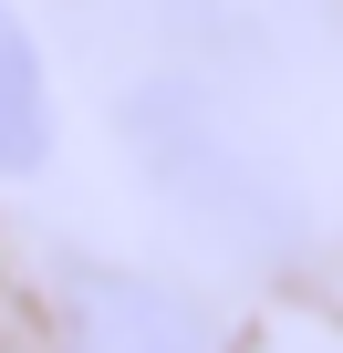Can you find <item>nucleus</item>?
I'll return each instance as SVG.
<instances>
[{
    "label": "nucleus",
    "instance_id": "1",
    "mask_svg": "<svg viewBox=\"0 0 343 353\" xmlns=\"http://www.w3.org/2000/svg\"><path fill=\"white\" fill-rule=\"evenodd\" d=\"M135 156H146V176H156L198 229H219V239H239V250H281V239L302 229L291 188H281V176H271L198 94H146V104H135Z\"/></svg>",
    "mask_w": 343,
    "mask_h": 353
},
{
    "label": "nucleus",
    "instance_id": "2",
    "mask_svg": "<svg viewBox=\"0 0 343 353\" xmlns=\"http://www.w3.org/2000/svg\"><path fill=\"white\" fill-rule=\"evenodd\" d=\"M63 332H73V353H229L188 291L135 281V270H84L63 301Z\"/></svg>",
    "mask_w": 343,
    "mask_h": 353
},
{
    "label": "nucleus",
    "instance_id": "3",
    "mask_svg": "<svg viewBox=\"0 0 343 353\" xmlns=\"http://www.w3.org/2000/svg\"><path fill=\"white\" fill-rule=\"evenodd\" d=\"M52 145V94H42V52L32 32L0 11V176H32Z\"/></svg>",
    "mask_w": 343,
    "mask_h": 353
}]
</instances>
